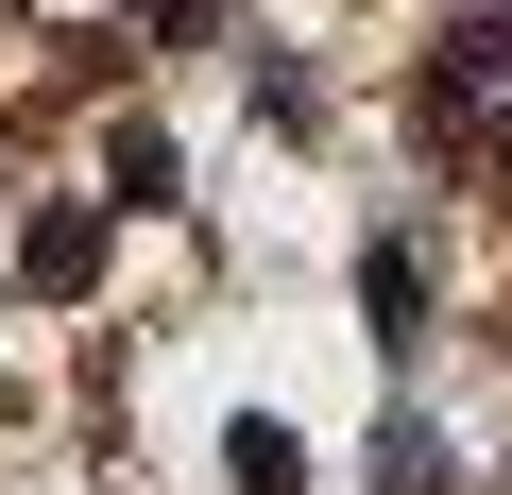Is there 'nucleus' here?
Wrapping results in <instances>:
<instances>
[{
	"mask_svg": "<svg viewBox=\"0 0 512 495\" xmlns=\"http://www.w3.org/2000/svg\"><path fill=\"white\" fill-rule=\"evenodd\" d=\"M359 308H376V325H393V342H410V325H427V274H410V239H376V257H359Z\"/></svg>",
	"mask_w": 512,
	"mask_h": 495,
	"instance_id": "20e7f679",
	"label": "nucleus"
},
{
	"mask_svg": "<svg viewBox=\"0 0 512 495\" xmlns=\"http://www.w3.org/2000/svg\"><path fill=\"white\" fill-rule=\"evenodd\" d=\"M222 478H239V495H291V478H308V444H291L274 410H239V444H222Z\"/></svg>",
	"mask_w": 512,
	"mask_h": 495,
	"instance_id": "7ed1b4c3",
	"label": "nucleus"
},
{
	"mask_svg": "<svg viewBox=\"0 0 512 495\" xmlns=\"http://www.w3.org/2000/svg\"><path fill=\"white\" fill-rule=\"evenodd\" d=\"M171 188H188V154H171L154 120H120V137H103V205H171Z\"/></svg>",
	"mask_w": 512,
	"mask_h": 495,
	"instance_id": "f03ea898",
	"label": "nucleus"
},
{
	"mask_svg": "<svg viewBox=\"0 0 512 495\" xmlns=\"http://www.w3.org/2000/svg\"><path fill=\"white\" fill-rule=\"evenodd\" d=\"M18 274H35V291H86V274H103V222H86V205H35Z\"/></svg>",
	"mask_w": 512,
	"mask_h": 495,
	"instance_id": "f257e3e1",
	"label": "nucleus"
}]
</instances>
